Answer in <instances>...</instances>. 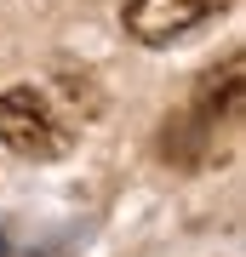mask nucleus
<instances>
[{
  "label": "nucleus",
  "instance_id": "nucleus-1",
  "mask_svg": "<svg viewBox=\"0 0 246 257\" xmlns=\"http://www.w3.org/2000/svg\"><path fill=\"white\" fill-rule=\"evenodd\" d=\"M0 143L23 160H57L69 155L74 138L40 86H12V92H0Z\"/></svg>",
  "mask_w": 246,
  "mask_h": 257
},
{
  "label": "nucleus",
  "instance_id": "nucleus-2",
  "mask_svg": "<svg viewBox=\"0 0 246 257\" xmlns=\"http://www.w3.org/2000/svg\"><path fill=\"white\" fill-rule=\"evenodd\" d=\"M218 12V0H132L126 6V29L149 46H166V40L189 35L195 23H206Z\"/></svg>",
  "mask_w": 246,
  "mask_h": 257
},
{
  "label": "nucleus",
  "instance_id": "nucleus-3",
  "mask_svg": "<svg viewBox=\"0 0 246 257\" xmlns=\"http://www.w3.org/2000/svg\"><path fill=\"white\" fill-rule=\"evenodd\" d=\"M74 251V234H57V240H35V246H23L18 234H0V257H69Z\"/></svg>",
  "mask_w": 246,
  "mask_h": 257
}]
</instances>
